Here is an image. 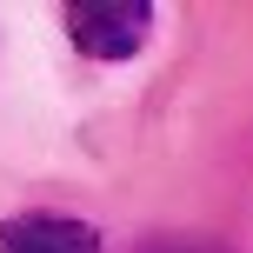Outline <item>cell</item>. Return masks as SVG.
Here are the masks:
<instances>
[{
	"instance_id": "cell-1",
	"label": "cell",
	"mask_w": 253,
	"mask_h": 253,
	"mask_svg": "<svg viewBox=\"0 0 253 253\" xmlns=\"http://www.w3.org/2000/svg\"><path fill=\"white\" fill-rule=\"evenodd\" d=\"M67 34L87 60H133L153 34V7L147 0H74Z\"/></svg>"
},
{
	"instance_id": "cell-2",
	"label": "cell",
	"mask_w": 253,
	"mask_h": 253,
	"mask_svg": "<svg viewBox=\"0 0 253 253\" xmlns=\"http://www.w3.org/2000/svg\"><path fill=\"white\" fill-rule=\"evenodd\" d=\"M0 253H100V227L67 213H13L0 227Z\"/></svg>"
}]
</instances>
